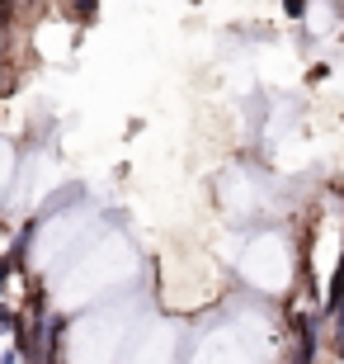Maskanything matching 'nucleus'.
<instances>
[{
  "instance_id": "f257e3e1",
  "label": "nucleus",
  "mask_w": 344,
  "mask_h": 364,
  "mask_svg": "<svg viewBox=\"0 0 344 364\" xmlns=\"http://www.w3.org/2000/svg\"><path fill=\"white\" fill-rule=\"evenodd\" d=\"M331 312L344 317V256H340V270H335V284H331Z\"/></svg>"
}]
</instances>
